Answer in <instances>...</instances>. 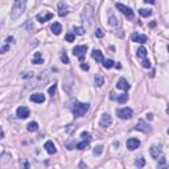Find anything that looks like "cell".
<instances>
[{
	"mask_svg": "<svg viewBox=\"0 0 169 169\" xmlns=\"http://www.w3.org/2000/svg\"><path fill=\"white\" fill-rule=\"evenodd\" d=\"M90 108L89 103H79V102H75L73 106H71V112L74 115V118H82L85 116V114H87Z\"/></svg>",
	"mask_w": 169,
	"mask_h": 169,
	"instance_id": "cell-1",
	"label": "cell"
},
{
	"mask_svg": "<svg viewBox=\"0 0 169 169\" xmlns=\"http://www.w3.org/2000/svg\"><path fill=\"white\" fill-rule=\"evenodd\" d=\"M25 6H27V3L24 0H16L15 3H13V7H12V11H11L12 20H16V19H19L23 15L24 11H25Z\"/></svg>",
	"mask_w": 169,
	"mask_h": 169,
	"instance_id": "cell-2",
	"label": "cell"
},
{
	"mask_svg": "<svg viewBox=\"0 0 169 169\" xmlns=\"http://www.w3.org/2000/svg\"><path fill=\"white\" fill-rule=\"evenodd\" d=\"M81 17H82L83 24L86 23L87 25H90V24H91V20H92V8H91V6H86L85 8H83Z\"/></svg>",
	"mask_w": 169,
	"mask_h": 169,
	"instance_id": "cell-3",
	"label": "cell"
},
{
	"mask_svg": "<svg viewBox=\"0 0 169 169\" xmlns=\"http://www.w3.org/2000/svg\"><path fill=\"white\" fill-rule=\"evenodd\" d=\"M86 52H87V46H86V45H78V46H74V49H73L74 56L78 57V59H79L81 62H83Z\"/></svg>",
	"mask_w": 169,
	"mask_h": 169,
	"instance_id": "cell-4",
	"label": "cell"
},
{
	"mask_svg": "<svg viewBox=\"0 0 169 169\" xmlns=\"http://www.w3.org/2000/svg\"><path fill=\"white\" fill-rule=\"evenodd\" d=\"M116 8L122 12L127 19H130V20L134 19V11H132L131 8H128L127 6H124V4H122V3H116Z\"/></svg>",
	"mask_w": 169,
	"mask_h": 169,
	"instance_id": "cell-5",
	"label": "cell"
},
{
	"mask_svg": "<svg viewBox=\"0 0 169 169\" xmlns=\"http://www.w3.org/2000/svg\"><path fill=\"white\" fill-rule=\"evenodd\" d=\"M132 110H131L130 107H124V108H120V110L116 111V115L119 116L120 119H131L132 118Z\"/></svg>",
	"mask_w": 169,
	"mask_h": 169,
	"instance_id": "cell-6",
	"label": "cell"
},
{
	"mask_svg": "<svg viewBox=\"0 0 169 169\" xmlns=\"http://www.w3.org/2000/svg\"><path fill=\"white\" fill-rule=\"evenodd\" d=\"M111 124H112V118L110 116V114H103L101 120H99V126L103 128H107V127H110Z\"/></svg>",
	"mask_w": 169,
	"mask_h": 169,
	"instance_id": "cell-7",
	"label": "cell"
},
{
	"mask_svg": "<svg viewBox=\"0 0 169 169\" xmlns=\"http://www.w3.org/2000/svg\"><path fill=\"white\" fill-rule=\"evenodd\" d=\"M29 108L25 106H21L19 107L17 110H16V116H17L19 119H27L28 116H29Z\"/></svg>",
	"mask_w": 169,
	"mask_h": 169,
	"instance_id": "cell-8",
	"label": "cell"
},
{
	"mask_svg": "<svg viewBox=\"0 0 169 169\" xmlns=\"http://www.w3.org/2000/svg\"><path fill=\"white\" fill-rule=\"evenodd\" d=\"M140 146V140L139 139H135V137H131V139L127 140V148L130 151H135L136 148H139Z\"/></svg>",
	"mask_w": 169,
	"mask_h": 169,
	"instance_id": "cell-9",
	"label": "cell"
},
{
	"mask_svg": "<svg viewBox=\"0 0 169 169\" xmlns=\"http://www.w3.org/2000/svg\"><path fill=\"white\" fill-rule=\"evenodd\" d=\"M68 13H69V7H68V4L63 3V1H59V3H58V16H61V17H65Z\"/></svg>",
	"mask_w": 169,
	"mask_h": 169,
	"instance_id": "cell-10",
	"label": "cell"
},
{
	"mask_svg": "<svg viewBox=\"0 0 169 169\" xmlns=\"http://www.w3.org/2000/svg\"><path fill=\"white\" fill-rule=\"evenodd\" d=\"M116 87H118V89H120V90H123V91H128L131 86H130V83L127 82V79H126V78H119L118 83H116Z\"/></svg>",
	"mask_w": 169,
	"mask_h": 169,
	"instance_id": "cell-11",
	"label": "cell"
},
{
	"mask_svg": "<svg viewBox=\"0 0 169 169\" xmlns=\"http://www.w3.org/2000/svg\"><path fill=\"white\" fill-rule=\"evenodd\" d=\"M135 130H136V131H141V132H148L151 128H149V126L147 124L144 120H139V122L135 124Z\"/></svg>",
	"mask_w": 169,
	"mask_h": 169,
	"instance_id": "cell-12",
	"label": "cell"
},
{
	"mask_svg": "<svg viewBox=\"0 0 169 169\" xmlns=\"http://www.w3.org/2000/svg\"><path fill=\"white\" fill-rule=\"evenodd\" d=\"M30 102H34V103H44L45 102V95L41 92H37V94L30 95Z\"/></svg>",
	"mask_w": 169,
	"mask_h": 169,
	"instance_id": "cell-13",
	"label": "cell"
},
{
	"mask_svg": "<svg viewBox=\"0 0 169 169\" xmlns=\"http://www.w3.org/2000/svg\"><path fill=\"white\" fill-rule=\"evenodd\" d=\"M131 39H132L134 42H139V44H144V42H147V36L139 34V33H134V34L131 36Z\"/></svg>",
	"mask_w": 169,
	"mask_h": 169,
	"instance_id": "cell-14",
	"label": "cell"
},
{
	"mask_svg": "<svg viewBox=\"0 0 169 169\" xmlns=\"http://www.w3.org/2000/svg\"><path fill=\"white\" fill-rule=\"evenodd\" d=\"M53 19V13H50V12H48V13H45V15H42V13H39L37 15V21L39 23H46L48 20H52Z\"/></svg>",
	"mask_w": 169,
	"mask_h": 169,
	"instance_id": "cell-15",
	"label": "cell"
},
{
	"mask_svg": "<svg viewBox=\"0 0 169 169\" xmlns=\"http://www.w3.org/2000/svg\"><path fill=\"white\" fill-rule=\"evenodd\" d=\"M149 152H151V156L153 159H159L161 155V147L160 146H152Z\"/></svg>",
	"mask_w": 169,
	"mask_h": 169,
	"instance_id": "cell-16",
	"label": "cell"
},
{
	"mask_svg": "<svg viewBox=\"0 0 169 169\" xmlns=\"http://www.w3.org/2000/svg\"><path fill=\"white\" fill-rule=\"evenodd\" d=\"M44 148L46 149V152H48V153H50V155H54V153H56V152H57L56 146H54V144H53V141H50V140H48V141L45 143Z\"/></svg>",
	"mask_w": 169,
	"mask_h": 169,
	"instance_id": "cell-17",
	"label": "cell"
},
{
	"mask_svg": "<svg viewBox=\"0 0 169 169\" xmlns=\"http://www.w3.org/2000/svg\"><path fill=\"white\" fill-rule=\"evenodd\" d=\"M91 57L95 59V61H97V62H103V61H104V58H103V53H102L101 50H98V49H97V50H95V49L92 50Z\"/></svg>",
	"mask_w": 169,
	"mask_h": 169,
	"instance_id": "cell-18",
	"label": "cell"
},
{
	"mask_svg": "<svg viewBox=\"0 0 169 169\" xmlns=\"http://www.w3.org/2000/svg\"><path fill=\"white\" fill-rule=\"evenodd\" d=\"M168 168L169 165H168V161H166V157L165 156H160L157 161V169H168Z\"/></svg>",
	"mask_w": 169,
	"mask_h": 169,
	"instance_id": "cell-19",
	"label": "cell"
},
{
	"mask_svg": "<svg viewBox=\"0 0 169 169\" xmlns=\"http://www.w3.org/2000/svg\"><path fill=\"white\" fill-rule=\"evenodd\" d=\"M32 63H34V65H41V63H44V57H42V54L34 53V56H33V58H32Z\"/></svg>",
	"mask_w": 169,
	"mask_h": 169,
	"instance_id": "cell-20",
	"label": "cell"
},
{
	"mask_svg": "<svg viewBox=\"0 0 169 169\" xmlns=\"http://www.w3.org/2000/svg\"><path fill=\"white\" fill-rule=\"evenodd\" d=\"M50 30L56 36H58L59 33L62 32V25H61L59 23H53V24H52V27H50Z\"/></svg>",
	"mask_w": 169,
	"mask_h": 169,
	"instance_id": "cell-21",
	"label": "cell"
},
{
	"mask_svg": "<svg viewBox=\"0 0 169 169\" xmlns=\"http://www.w3.org/2000/svg\"><path fill=\"white\" fill-rule=\"evenodd\" d=\"M94 82H95V86L97 87H102L104 85V77L102 74H95Z\"/></svg>",
	"mask_w": 169,
	"mask_h": 169,
	"instance_id": "cell-22",
	"label": "cell"
},
{
	"mask_svg": "<svg viewBox=\"0 0 169 169\" xmlns=\"http://www.w3.org/2000/svg\"><path fill=\"white\" fill-rule=\"evenodd\" d=\"M108 21H110V25H111L112 28H119V27H120V20H119L116 16L111 15L110 19H108Z\"/></svg>",
	"mask_w": 169,
	"mask_h": 169,
	"instance_id": "cell-23",
	"label": "cell"
},
{
	"mask_svg": "<svg viewBox=\"0 0 169 169\" xmlns=\"http://www.w3.org/2000/svg\"><path fill=\"white\" fill-rule=\"evenodd\" d=\"M147 49L144 46H140L139 49H137V52H136V56L139 57V58H143V59H146V57H147Z\"/></svg>",
	"mask_w": 169,
	"mask_h": 169,
	"instance_id": "cell-24",
	"label": "cell"
},
{
	"mask_svg": "<svg viewBox=\"0 0 169 169\" xmlns=\"http://www.w3.org/2000/svg\"><path fill=\"white\" fill-rule=\"evenodd\" d=\"M27 130L29 131V132H36V131L39 130V123H37V122H30V123H28Z\"/></svg>",
	"mask_w": 169,
	"mask_h": 169,
	"instance_id": "cell-25",
	"label": "cell"
},
{
	"mask_svg": "<svg viewBox=\"0 0 169 169\" xmlns=\"http://www.w3.org/2000/svg\"><path fill=\"white\" fill-rule=\"evenodd\" d=\"M21 78H24V79H28V81H32V79H34V73H33V71L23 73V74H21Z\"/></svg>",
	"mask_w": 169,
	"mask_h": 169,
	"instance_id": "cell-26",
	"label": "cell"
},
{
	"mask_svg": "<svg viewBox=\"0 0 169 169\" xmlns=\"http://www.w3.org/2000/svg\"><path fill=\"white\" fill-rule=\"evenodd\" d=\"M139 13H140V16H143V17H149V16L152 15V11H151V9L141 8V9L139 11Z\"/></svg>",
	"mask_w": 169,
	"mask_h": 169,
	"instance_id": "cell-27",
	"label": "cell"
},
{
	"mask_svg": "<svg viewBox=\"0 0 169 169\" xmlns=\"http://www.w3.org/2000/svg\"><path fill=\"white\" fill-rule=\"evenodd\" d=\"M116 101H118V103H120V104L126 103V102L128 101V95L127 94H120L118 98H116Z\"/></svg>",
	"mask_w": 169,
	"mask_h": 169,
	"instance_id": "cell-28",
	"label": "cell"
},
{
	"mask_svg": "<svg viewBox=\"0 0 169 169\" xmlns=\"http://www.w3.org/2000/svg\"><path fill=\"white\" fill-rule=\"evenodd\" d=\"M103 146H98V147H95L94 151H92V153H94V156H101L102 152H103Z\"/></svg>",
	"mask_w": 169,
	"mask_h": 169,
	"instance_id": "cell-29",
	"label": "cell"
},
{
	"mask_svg": "<svg viewBox=\"0 0 169 169\" xmlns=\"http://www.w3.org/2000/svg\"><path fill=\"white\" fill-rule=\"evenodd\" d=\"M114 65H115V62H114L112 59H104V61H103V66L106 69H111Z\"/></svg>",
	"mask_w": 169,
	"mask_h": 169,
	"instance_id": "cell-30",
	"label": "cell"
},
{
	"mask_svg": "<svg viewBox=\"0 0 169 169\" xmlns=\"http://www.w3.org/2000/svg\"><path fill=\"white\" fill-rule=\"evenodd\" d=\"M89 143H90V140H83V141H81V143L77 144V148L78 149H85L87 146H89Z\"/></svg>",
	"mask_w": 169,
	"mask_h": 169,
	"instance_id": "cell-31",
	"label": "cell"
},
{
	"mask_svg": "<svg viewBox=\"0 0 169 169\" xmlns=\"http://www.w3.org/2000/svg\"><path fill=\"white\" fill-rule=\"evenodd\" d=\"M65 40L68 42H74V40H75V34L74 33H68V34L65 36Z\"/></svg>",
	"mask_w": 169,
	"mask_h": 169,
	"instance_id": "cell-32",
	"label": "cell"
},
{
	"mask_svg": "<svg viewBox=\"0 0 169 169\" xmlns=\"http://www.w3.org/2000/svg\"><path fill=\"white\" fill-rule=\"evenodd\" d=\"M135 164H136V166H137V168H141V166H144V165H146V160H144V159H143V157H139V159H137V160H136V163H135Z\"/></svg>",
	"mask_w": 169,
	"mask_h": 169,
	"instance_id": "cell-33",
	"label": "cell"
},
{
	"mask_svg": "<svg viewBox=\"0 0 169 169\" xmlns=\"http://www.w3.org/2000/svg\"><path fill=\"white\" fill-rule=\"evenodd\" d=\"M56 90H57V85H53V86H50L49 89H48V92H49V95H56Z\"/></svg>",
	"mask_w": 169,
	"mask_h": 169,
	"instance_id": "cell-34",
	"label": "cell"
},
{
	"mask_svg": "<svg viewBox=\"0 0 169 169\" xmlns=\"http://www.w3.org/2000/svg\"><path fill=\"white\" fill-rule=\"evenodd\" d=\"M74 32H75V34L82 36L83 33H85V29H83V28H79V27H74Z\"/></svg>",
	"mask_w": 169,
	"mask_h": 169,
	"instance_id": "cell-35",
	"label": "cell"
},
{
	"mask_svg": "<svg viewBox=\"0 0 169 169\" xmlns=\"http://www.w3.org/2000/svg\"><path fill=\"white\" fill-rule=\"evenodd\" d=\"M61 61H62L63 63H69V58H68L66 52H62V54H61Z\"/></svg>",
	"mask_w": 169,
	"mask_h": 169,
	"instance_id": "cell-36",
	"label": "cell"
},
{
	"mask_svg": "<svg viewBox=\"0 0 169 169\" xmlns=\"http://www.w3.org/2000/svg\"><path fill=\"white\" fill-rule=\"evenodd\" d=\"M141 65H143V68H146V69H148V68H151V62H149L148 59H143V62H141Z\"/></svg>",
	"mask_w": 169,
	"mask_h": 169,
	"instance_id": "cell-37",
	"label": "cell"
},
{
	"mask_svg": "<svg viewBox=\"0 0 169 169\" xmlns=\"http://www.w3.org/2000/svg\"><path fill=\"white\" fill-rule=\"evenodd\" d=\"M8 49H9V45H8V44H4V45H3V48L0 49V53H1V54L7 53V52H8Z\"/></svg>",
	"mask_w": 169,
	"mask_h": 169,
	"instance_id": "cell-38",
	"label": "cell"
},
{
	"mask_svg": "<svg viewBox=\"0 0 169 169\" xmlns=\"http://www.w3.org/2000/svg\"><path fill=\"white\" fill-rule=\"evenodd\" d=\"M95 36H97V37H99V39H102V37L104 36V32L101 29V28H99V29H97V32H95Z\"/></svg>",
	"mask_w": 169,
	"mask_h": 169,
	"instance_id": "cell-39",
	"label": "cell"
},
{
	"mask_svg": "<svg viewBox=\"0 0 169 169\" xmlns=\"http://www.w3.org/2000/svg\"><path fill=\"white\" fill-rule=\"evenodd\" d=\"M13 40H15V39H13V36H8V37H7V39H6V44L11 45L12 42H13Z\"/></svg>",
	"mask_w": 169,
	"mask_h": 169,
	"instance_id": "cell-40",
	"label": "cell"
},
{
	"mask_svg": "<svg viewBox=\"0 0 169 169\" xmlns=\"http://www.w3.org/2000/svg\"><path fill=\"white\" fill-rule=\"evenodd\" d=\"M81 69H82V70H89V65H87L86 62H82L81 63Z\"/></svg>",
	"mask_w": 169,
	"mask_h": 169,
	"instance_id": "cell-41",
	"label": "cell"
},
{
	"mask_svg": "<svg viewBox=\"0 0 169 169\" xmlns=\"http://www.w3.org/2000/svg\"><path fill=\"white\" fill-rule=\"evenodd\" d=\"M147 119L152 120V119H153V115H152V114H147Z\"/></svg>",
	"mask_w": 169,
	"mask_h": 169,
	"instance_id": "cell-42",
	"label": "cell"
},
{
	"mask_svg": "<svg viewBox=\"0 0 169 169\" xmlns=\"http://www.w3.org/2000/svg\"><path fill=\"white\" fill-rule=\"evenodd\" d=\"M24 169H29V165H28V163H24Z\"/></svg>",
	"mask_w": 169,
	"mask_h": 169,
	"instance_id": "cell-43",
	"label": "cell"
},
{
	"mask_svg": "<svg viewBox=\"0 0 169 169\" xmlns=\"http://www.w3.org/2000/svg\"><path fill=\"white\" fill-rule=\"evenodd\" d=\"M146 3H151V4H155L153 0H146Z\"/></svg>",
	"mask_w": 169,
	"mask_h": 169,
	"instance_id": "cell-44",
	"label": "cell"
},
{
	"mask_svg": "<svg viewBox=\"0 0 169 169\" xmlns=\"http://www.w3.org/2000/svg\"><path fill=\"white\" fill-rule=\"evenodd\" d=\"M151 27H152V28L156 27V23H155V21H152V23H151Z\"/></svg>",
	"mask_w": 169,
	"mask_h": 169,
	"instance_id": "cell-45",
	"label": "cell"
},
{
	"mask_svg": "<svg viewBox=\"0 0 169 169\" xmlns=\"http://www.w3.org/2000/svg\"><path fill=\"white\" fill-rule=\"evenodd\" d=\"M166 132H168V135H169V130H168V131H166Z\"/></svg>",
	"mask_w": 169,
	"mask_h": 169,
	"instance_id": "cell-46",
	"label": "cell"
},
{
	"mask_svg": "<svg viewBox=\"0 0 169 169\" xmlns=\"http://www.w3.org/2000/svg\"><path fill=\"white\" fill-rule=\"evenodd\" d=\"M168 52H169V45H168Z\"/></svg>",
	"mask_w": 169,
	"mask_h": 169,
	"instance_id": "cell-47",
	"label": "cell"
}]
</instances>
